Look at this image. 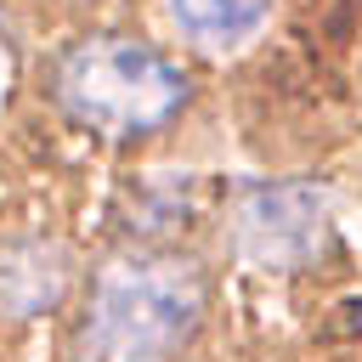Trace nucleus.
Listing matches in <instances>:
<instances>
[{"label":"nucleus","instance_id":"obj_1","mask_svg":"<svg viewBox=\"0 0 362 362\" xmlns=\"http://www.w3.org/2000/svg\"><path fill=\"white\" fill-rule=\"evenodd\" d=\"M204 272L181 255H119L96 272L85 322H79V362H170L204 322Z\"/></svg>","mask_w":362,"mask_h":362},{"label":"nucleus","instance_id":"obj_2","mask_svg":"<svg viewBox=\"0 0 362 362\" xmlns=\"http://www.w3.org/2000/svg\"><path fill=\"white\" fill-rule=\"evenodd\" d=\"M57 102L96 136L130 141L187 107V74L136 40H79L57 62Z\"/></svg>","mask_w":362,"mask_h":362},{"label":"nucleus","instance_id":"obj_3","mask_svg":"<svg viewBox=\"0 0 362 362\" xmlns=\"http://www.w3.org/2000/svg\"><path fill=\"white\" fill-rule=\"evenodd\" d=\"M232 243L260 272H305L328 249V192L317 181H255L232 204Z\"/></svg>","mask_w":362,"mask_h":362},{"label":"nucleus","instance_id":"obj_4","mask_svg":"<svg viewBox=\"0 0 362 362\" xmlns=\"http://www.w3.org/2000/svg\"><path fill=\"white\" fill-rule=\"evenodd\" d=\"M68 294V255L51 238H23L0 249V311L45 317Z\"/></svg>","mask_w":362,"mask_h":362},{"label":"nucleus","instance_id":"obj_5","mask_svg":"<svg viewBox=\"0 0 362 362\" xmlns=\"http://www.w3.org/2000/svg\"><path fill=\"white\" fill-rule=\"evenodd\" d=\"M170 17L198 45H238L266 23V0H170Z\"/></svg>","mask_w":362,"mask_h":362},{"label":"nucleus","instance_id":"obj_6","mask_svg":"<svg viewBox=\"0 0 362 362\" xmlns=\"http://www.w3.org/2000/svg\"><path fill=\"white\" fill-rule=\"evenodd\" d=\"M339 311H345L339 328H356V334H362V300H351V305H339Z\"/></svg>","mask_w":362,"mask_h":362}]
</instances>
